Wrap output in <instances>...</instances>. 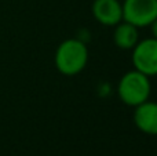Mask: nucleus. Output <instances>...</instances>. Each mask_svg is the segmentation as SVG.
Listing matches in <instances>:
<instances>
[{
	"label": "nucleus",
	"mask_w": 157,
	"mask_h": 156,
	"mask_svg": "<svg viewBox=\"0 0 157 156\" xmlns=\"http://www.w3.org/2000/svg\"><path fill=\"white\" fill-rule=\"evenodd\" d=\"M55 68L65 76H75L84 71L88 62V49L80 39H66L55 50Z\"/></svg>",
	"instance_id": "nucleus-1"
},
{
	"label": "nucleus",
	"mask_w": 157,
	"mask_h": 156,
	"mask_svg": "<svg viewBox=\"0 0 157 156\" xmlns=\"http://www.w3.org/2000/svg\"><path fill=\"white\" fill-rule=\"evenodd\" d=\"M152 93L150 77L141 72L128 71L120 77L117 84V96L120 101L127 107H138L142 102L147 101Z\"/></svg>",
	"instance_id": "nucleus-2"
},
{
	"label": "nucleus",
	"mask_w": 157,
	"mask_h": 156,
	"mask_svg": "<svg viewBox=\"0 0 157 156\" xmlns=\"http://www.w3.org/2000/svg\"><path fill=\"white\" fill-rule=\"evenodd\" d=\"M123 21L141 28H147L157 18V0H124Z\"/></svg>",
	"instance_id": "nucleus-3"
},
{
	"label": "nucleus",
	"mask_w": 157,
	"mask_h": 156,
	"mask_svg": "<svg viewBox=\"0 0 157 156\" xmlns=\"http://www.w3.org/2000/svg\"><path fill=\"white\" fill-rule=\"evenodd\" d=\"M131 51V62L135 71L149 77L157 76V39L152 36L142 39Z\"/></svg>",
	"instance_id": "nucleus-4"
},
{
	"label": "nucleus",
	"mask_w": 157,
	"mask_h": 156,
	"mask_svg": "<svg viewBox=\"0 0 157 156\" xmlns=\"http://www.w3.org/2000/svg\"><path fill=\"white\" fill-rule=\"evenodd\" d=\"M92 17L103 26H116L123 21V4L120 0H94Z\"/></svg>",
	"instance_id": "nucleus-5"
},
{
	"label": "nucleus",
	"mask_w": 157,
	"mask_h": 156,
	"mask_svg": "<svg viewBox=\"0 0 157 156\" xmlns=\"http://www.w3.org/2000/svg\"><path fill=\"white\" fill-rule=\"evenodd\" d=\"M134 123L145 134L157 135V102L147 99L135 107Z\"/></svg>",
	"instance_id": "nucleus-6"
},
{
	"label": "nucleus",
	"mask_w": 157,
	"mask_h": 156,
	"mask_svg": "<svg viewBox=\"0 0 157 156\" xmlns=\"http://www.w3.org/2000/svg\"><path fill=\"white\" fill-rule=\"evenodd\" d=\"M113 28V41L119 49L132 50L139 41V29L134 25L121 21Z\"/></svg>",
	"instance_id": "nucleus-7"
},
{
	"label": "nucleus",
	"mask_w": 157,
	"mask_h": 156,
	"mask_svg": "<svg viewBox=\"0 0 157 156\" xmlns=\"http://www.w3.org/2000/svg\"><path fill=\"white\" fill-rule=\"evenodd\" d=\"M149 28H150V30H152V37L157 39V18L152 22V25H150Z\"/></svg>",
	"instance_id": "nucleus-8"
}]
</instances>
